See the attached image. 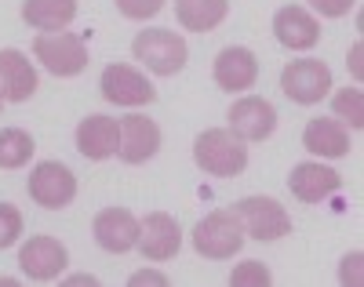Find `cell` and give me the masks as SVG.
Listing matches in <instances>:
<instances>
[{
	"instance_id": "13",
	"label": "cell",
	"mask_w": 364,
	"mask_h": 287,
	"mask_svg": "<svg viewBox=\"0 0 364 287\" xmlns=\"http://www.w3.org/2000/svg\"><path fill=\"white\" fill-rule=\"evenodd\" d=\"M157 149H161V127L149 117L132 113V117L120 120V149H117V156L124 164H146Z\"/></svg>"
},
{
	"instance_id": "5",
	"label": "cell",
	"mask_w": 364,
	"mask_h": 287,
	"mask_svg": "<svg viewBox=\"0 0 364 287\" xmlns=\"http://www.w3.org/2000/svg\"><path fill=\"white\" fill-rule=\"evenodd\" d=\"M233 211H237L240 226H245V233L252 240H281V237L291 233L288 211L273 197H245V200H237Z\"/></svg>"
},
{
	"instance_id": "6",
	"label": "cell",
	"mask_w": 364,
	"mask_h": 287,
	"mask_svg": "<svg viewBox=\"0 0 364 287\" xmlns=\"http://www.w3.org/2000/svg\"><path fill=\"white\" fill-rule=\"evenodd\" d=\"M281 91L299 106H314L331 91V70L324 66L321 58L288 62L284 73H281Z\"/></svg>"
},
{
	"instance_id": "21",
	"label": "cell",
	"mask_w": 364,
	"mask_h": 287,
	"mask_svg": "<svg viewBox=\"0 0 364 287\" xmlns=\"http://www.w3.org/2000/svg\"><path fill=\"white\" fill-rule=\"evenodd\" d=\"M230 4L226 0H175V15L190 33H208L226 18Z\"/></svg>"
},
{
	"instance_id": "3",
	"label": "cell",
	"mask_w": 364,
	"mask_h": 287,
	"mask_svg": "<svg viewBox=\"0 0 364 287\" xmlns=\"http://www.w3.org/2000/svg\"><path fill=\"white\" fill-rule=\"evenodd\" d=\"M132 55L149 73L175 77L182 66H186L190 51H186V40H182L178 33H171V29H142V33H135V40H132Z\"/></svg>"
},
{
	"instance_id": "7",
	"label": "cell",
	"mask_w": 364,
	"mask_h": 287,
	"mask_svg": "<svg viewBox=\"0 0 364 287\" xmlns=\"http://www.w3.org/2000/svg\"><path fill=\"white\" fill-rule=\"evenodd\" d=\"M29 200L48 207V211H58V207H66L73 197H77V178L66 164H58V161H44L37 164L33 171H29Z\"/></svg>"
},
{
	"instance_id": "4",
	"label": "cell",
	"mask_w": 364,
	"mask_h": 287,
	"mask_svg": "<svg viewBox=\"0 0 364 287\" xmlns=\"http://www.w3.org/2000/svg\"><path fill=\"white\" fill-rule=\"evenodd\" d=\"M33 55L37 62L55 73V77H77L87 70V44L84 37L77 33H63V29H55V33H41L33 40Z\"/></svg>"
},
{
	"instance_id": "25",
	"label": "cell",
	"mask_w": 364,
	"mask_h": 287,
	"mask_svg": "<svg viewBox=\"0 0 364 287\" xmlns=\"http://www.w3.org/2000/svg\"><path fill=\"white\" fill-rule=\"evenodd\" d=\"M18 237H22V215H18V207L0 200V251L11 247Z\"/></svg>"
},
{
	"instance_id": "2",
	"label": "cell",
	"mask_w": 364,
	"mask_h": 287,
	"mask_svg": "<svg viewBox=\"0 0 364 287\" xmlns=\"http://www.w3.org/2000/svg\"><path fill=\"white\" fill-rule=\"evenodd\" d=\"M240 244H245V226H240L237 211H211L193 226V251L200 259H233Z\"/></svg>"
},
{
	"instance_id": "30",
	"label": "cell",
	"mask_w": 364,
	"mask_h": 287,
	"mask_svg": "<svg viewBox=\"0 0 364 287\" xmlns=\"http://www.w3.org/2000/svg\"><path fill=\"white\" fill-rule=\"evenodd\" d=\"M350 70H353L357 80L364 77V70H360V44H353V51H350Z\"/></svg>"
},
{
	"instance_id": "18",
	"label": "cell",
	"mask_w": 364,
	"mask_h": 287,
	"mask_svg": "<svg viewBox=\"0 0 364 287\" xmlns=\"http://www.w3.org/2000/svg\"><path fill=\"white\" fill-rule=\"evenodd\" d=\"M343 185L339 171H331L324 164H295L291 175H288V189H291V197H299L302 204H321L324 197H331L336 189Z\"/></svg>"
},
{
	"instance_id": "14",
	"label": "cell",
	"mask_w": 364,
	"mask_h": 287,
	"mask_svg": "<svg viewBox=\"0 0 364 287\" xmlns=\"http://www.w3.org/2000/svg\"><path fill=\"white\" fill-rule=\"evenodd\" d=\"M211 77H215V84L223 91H248L259 80V58L248 48H223L215 55Z\"/></svg>"
},
{
	"instance_id": "28",
	"label": "cell",
	"mask_w": 364,
	"mask_h": 287,
	"mask_svg": "<svg viewBox=\"0 0 364 287\" xmlns=\"http://www.w3.org/2000/svg\"><path fill=\"white\" fill-rule=\"evenodd\" d=\"M360 262H364V254H360V251L346 254V259H343V273H339V280H343V283H360Z\"/></svg>"
},
{
	"instance_id": "23",
	"label": "cell",
	"mask_w": 364,
	"mask_h": 287,
	"mask_svg": "<svg viewBox=\"0 0 364 287\" xmlns=\"http://www.w3.org/2000/svg\"><path fill=\"white\" fill-rule=\"evenodd\" d=\"M331 109H336L339 120H346L353 131L364 127V91L360 87H343L331 94Z\"/></svg>"
},
{
	"instance_id": "12",
	"label": "cell",
	"mask_w": 364,
	"mask_h": 287,
	"mask_svg": "<svg viewBox=\"0 0 364 287\" xmlns=\"http://www.w3.org/2000/svg\"><path fill=\"white\" fill-rule=\"evenodd\" d=\"M91 233H95V244L102 251L124 254V251L139 247V218L128 207H106L91 222Z\"/></svg>"
},
{
	"instance_id": "16",
	"label": "cell",
	"mask_w": 364,
	"mask_h": 287,
	"mask_svg": "<svg viewBox=\"0 0 364 287\" xmlns=\"http://www.w3.org/2000/svg\"><path fill=\"white\" fill-rule=\"evenodd\" d=\"M273 33H277V40L291 51H306L321 40V26L317 18L306 11V8H299V4H288L281 8L277 15H273Z\"/></svg>"
},
{
	"instance_id": "29",
	"label": "cell",
	"mask_w": 364,
	"mask_h": 287,
	"mask_svg": "<svg viewBox=\"0 0 364 287\" xmlns=\"http://www.w3.org/2000/svg\"><path fill=\"white\" fill-rule=\"evenodd\" d=\"M142 283H157V287H164L168 276H164V273H154V269H142V273L132 276V287H142Z\"/></svg>"
},
{
	"instance_id": "27",
	"label": "cell",
	"mask_w": 364,
	"mask_h": 287,
	"mask_svg": "<svg viewBox=\"0 0 364 287\" xmlns=\"http://www.w3.org/2000/svg\"><path fill=\"white\" fill-rule=\"evenodd\" d=\"M310 4H314L324 18H343V15L357 4V0H310Z\"/></svg>"
},
{
	"instance_id": "8",
	"label": "cell",
	"mask_w": 364,
	"mask_h": 287,
	"mask_svg": "<svg viewBox=\"0 0 364 287\" xmlns=\"http://www.w3.org/2000/svg\"><path fill=\"white\" fill-rule=\"evenodd\" d=\"M99 91H102V99L113 102V106H149L157 99L154 84H149L135 66H124V62H109V66L102 70Z\"/></svg>"
},
{
	"instance_id": "17",
	"label": "cell",
	"mask_w": 364,
	"mask_h": 287,
	"mask_svg": "<svg viewBox=\"0 0 364 287\" xmlns=\"http://www.w3.org/2000/svg\"><path fill=\"white\" fill-rule=\"evenodd\" d=\"M77 149L87 156V161H106L120 149V124L113 117H87L77 124Z\"/></svg>"
},
{
	"instance_id": "19",
	"label": "cell",
	"mask_w": 364,
	"mask_h": 287,
	"mask_svg": "<svg viewBox=\"0 0 364 287\" xmlns=\"http://www.w3.org/2000/svg\"><path fill=\"white\" fill-rule=\"evenodd\" d=\"M302 146H306L310 153H317V156H331V161H336V156L350 153V131L339 120L317 117V120L306 124V131H302Z\"/></svg>"
},
{
	"instance_id": "9",
	"label": "cell",
	"mask_w": 364,
	"mask_h": 287,
	"mask_svg": "<svg viewBox=\"0 0 364 287\" xmlns=\"http://www.w3.org/2000/svg\"><path fill=\"white\" fill-rule=\"evenodd\" d=\"M182 247V229L168 211H154L139 222V251L149 262H168Z\"/></svg>"
},
{
	"instance_id": "31",
	"label": "cell",
	"mask_w": 364,
	"mask_h": 287,
	"mask_svg": "<svg viewBox=\"0 0 364 287\" xmlns=\"http://www.w3.org/2000/svg\"><path fill=\"white\" fill-rule=\"evenodd\" d=\"M0 106H4V91H0Z\"/></svg>"
},
{
	"instance_id": "15",
	"label": "cell",
	"mask_w": 364,
	"mask_h": 287,
	"mask_svg": "<svg viewBox=\"0 0 364 287\" xmlns=\"http://www.w3.org/2000/svg\"><path fill=\"white\" fill-rule=\"evenodd\" d=\"M0 91H4V102H29L33 91H37L33 62L15 48L0 51Z\"/></svg>"
},
{
	"instance_id": "20",
	"label": "cell",
	"mask_w": 364,
	"mask_h": 287,
	"mask_svg": "<svg viewBox=\"0 0 364 287\" xmlns=\"http://www.w3.org/2000/svg\"><path fill=\"white\" fill-rule=\"evenodd\" d=\"M22 18L41 33H55V29H66L77 18V0H26Z\"/></svg>"
},
{
	"instance_id": "10",
	"label": "cell",
	"mask_w": 364,
	"mask_h": 287,
	"mask_svg": "<svg viewBox=\"0 0 364 287\" xmlns=\"http://www.w3.org/2000/svg\"><path fill=\"white\" fill-rule=\"evenodd\" d=\"M273 127H277V109L259 94H245L230 106V131L240 142H262L273 135Z\"/></svg>"
},
{
	"instance_id": "26",
	"label": "cell",
	"mask_w": 364,
	"mask_h": 287,
	"mask_svg": "<svg viewBox=\"0 0 364 287\" xmlns=\"http://www.w3.org/2000/svg\"><path fill=\"white\" fill-rule=\"evenodd\" d=\"M161 8H164V0H117V11L124 18H135V22L154 18Z\"/></svg>"
},
{
	"instance_id": "22",
	"label": "cell",
	"mask_w": 364,
	"mask_h": 287,
	"mask_svg": "<svg viewBox=\"0 0 364 287\" xmlns=\"http://www.w3.org/2000/svg\"><path fill=\"white\" fill-rule=\"evenodd\" d=\"M29 156H33V135H26L22 127H0V168H26Z\"/></svg>"
},
{
	"instance_id": "1",
	"label": "cell",
	"mask_w": 364,
	"mask_h": 287,
	"mask_svg": "<svg viewBox=\"0 0 364 287\" xmlns=\"http://www.w3.org/2000/svg\"><path fill=\"white\" fill-rule=\"evenodd\" d=\"M193 161L204 175L215 178H233L248 168V149L230 127H208L193 142Z\"/></svg>"
},
{
	"instance_id": "11",
	"label": "cell",
	"mask_w": 364,
	"mask_h": 287,
	"mask_svg": "<svg viewBox=\"0 0 364 287\" xmlns=\"http://www.w3.org/2000/svg\"><path fill=\"white\" fill-rule=\"evenodd\" d=\"M18 266H22V273L29 280L48 283V280H55L70 266V254L55 237H29L22 244V251H18Z\"/></svg>"
},
{
	"instance_id": "24",
	"label": "cell",
	"mask_w": 364,
	"mask_h": 287,
	"mask_svg": "<svg viewBox=\"0 0 364 287\" xmlns=\"http://www.w3.org/2000/svg\"><path fill=\"white\" fill-rule=\"evenodd\" d=\"M269 269L262 262H240L230 273V287H269Z\"/></svg>"
}]
</instances>
